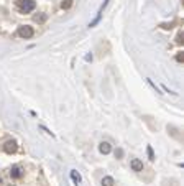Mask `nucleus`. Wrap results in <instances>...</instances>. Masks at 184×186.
Instances as JSON below:
<instances>
[{
  "mask_svg": "<svg viewBox=\"0 0 184 186\" xmlns=\"http://www.w3.org/2000/svg\"><path fill=\"white\" fill-rule=\"evenodd\" d=\"M36 7L35 0H18V9L22 13H30V12H33Z\"/></svg>",
  "mask_w": 184,
  "mask_h": 186,
  "instance_id": "f257e3e1",
  "label": "nucleus"
},
{
  "mask_svg": "<svg viewBox=\"0 0 184 186\" xmlns=\"http://www.w3.org/2000/svg\"><path fill=\"white\" fill-rule=\"evenodd\" d=\"M33 35H35V30L31 26H28V25H23V26L18 28V36L20 38L30 40V38H33Z\"/></svg>",
  "mask_w": 184,
  "mask_h": 186,
  "instance_id": "f03ea898",
  "label": "nucleus"
},
{
  "mask_svg": "<svg viewBox=\"0 0 184 186\" xmlns=\"http://www.w3.org/2000/svg\"><path fill=\"white\" fill-rule=\"evenodd\" d=\"M3 150H5L7 153H15V152L18 150L17 142H15V140H9V142H5V145H3Z\"/></svg>",
  "mask_w": 184,
  "mask_h": 186,
  "instance_id": "7ed1b4c3",
  "label": "nucleus"
},
{
  "mask_svg": "<svg viewBox=\"0 0 184 186\" xmlns=\"http://www.w3.org/2000/svg\"><path fill=\"white\" fill-rule=\"evenodd\" d=\"M22 175H23V170H22V167L15 165V167H12V168H10V176L13 178V180H17V178H22Z\"/></svg>",
  "mask_w": 184,
  "mask_h": 186,
  "instance_id": "20e7f679",
  "label": "nucleus"
},
{
  "mask_svg": "<svg viewBox=\"0 0 184 186\" xmlns=\"http://www.w3.org/2000/svg\"><path fill=\"white\" fill-rule=\"evenodd\" d=\"M130 167H132L133 171H141V170H143V163H141V160L133 158V160H132V163H130Z\"/></svg>",
  "mask_w": 184,
  "mask_h": 186,
  "instance_id": "39448f33",
  "label": "nucleus"
},
{
  "mask_svg": "<svg viewBox=\"0 0 184 186\" xmlns=\"http://www.w3.org/2000/svg\"><path fill=\"white\" fill-rule=\"evenodd\" d=\"M99 152H100V153H104V155H107V153L112 152V147H110V143H109V142H102V143L99 145Z\"/></svg>",
  "mask_w": 184,
  "mask_h": 186,
  "instance_id": "423d86ee",
  "label": "nucleus"
},
{
  "mask_svg": "<svg viewBox=\"0 0 184 186\" xmlns=\"http://www.w3.org/2000/svg\"><path fill=\"white\" fill-rule=\"evenodd\" d=\"M115 184V181H113L112 176H104V180H102V186H113Z\"/></svg>",
  "mask_w": 184,
  "mask_h": 186,
  "instance_id": "0eeeda50",
  "label": "nucleus"
},
{
  "mask_svg": "<svg viewBox=\"0 0 184 186\" xmlns=\"http://www.w3.org/2000/svg\"><path fill=\"white\" fill-rule=\"evenodd\" d=\"M71 178H72V181H74L76 184L81 183V180H82V178H81V175L76 171V170H71Z\"/></svg>",
  "mask_w": 184,
  "mask_h": 186,
  "instance_id": "6e6552de",
  "label": "nucleus"
},
{
  "mask_svg": "<svg viewBox=\"0 0 184 186\" xmlns=\"http://www.w3.org/2000/svg\"><path fill=\"white\" fill-rule=\"evenodd\" d=\"M72 7V0H63L61 2V9L63 10H68V9H71Z\"/></svg>",
  "mask_w": 184,
  "mask_h": 186,
  "instance_id": "1a4fd4ad",
  "label": "nucleus"
},
{
  "mask_svg": "<svg viewBox=\"0 0 184 186\" xmlns=\"http://www.w3.org/2000/svg\"><path fill=\"white\" fill-rule=\"evenodd\" d=\"M35 22H36V23H44V22H46V15H44V13L35 15Z\"/></svg>",
  "mask_w": 184,
  "mask_h": 186,
  "instance_id": "9d476101",
  "label": "nucleus"
},
{
  "mask_svg": "<svg viewBox=\"0 0 184 186\" xmlns=\"http://www.w3.org/2000/svg\"><path fill=\"white\" fill-rule=\"evenodd\" d=\"M146 153H148V158H150L151 161H154V158H156V156H154V152H153V148H151L150 145L146 147Z\"/></svg>",
  "mask_w": 184,
  "mask_h": 186,
  "instance_id": "9b49d317",
  "label": "nucleus"
},
{
  "mask_svg": "<svg viewBox=\"0 0 184 186\" xmlns=\"http://www.w3.org/2000/svg\"><path fill=\"white\" fill-rule=\"evenodd\" d=\"M115 156H117V158H122V156H123V150H122V148H117V150H115Z\"/></svg>",
  "mask_w": 184,
  "mask_h": 186,
  "instance_id": "f8f14e48",
  "label": "nucleus"
},
{
  "mask_svg": "<svg viewBox=\"0 0 184 186\" xmlns=\"http://www.w3.org/2000/svg\"><path fill=\"white\" fill-rule=\"evenodd\" d=\"M181 38H182V33H179V35H178V43H182Z\"/></svg>",
  "mask_w": 184,
  "mask_h": 186,
  "instance_id": "ddd939ff",
  "label": "nucleus"
},
{
  "mask_svg": "<svg viewBox=\"0 0 184 186\" xmlns=\"http://www.w3.org/2000/svg\"><path fill=\"white\" fill-rule=\"evenodd\" d=\"M0 181H2V178H0Z\"/></svg>",
  "mask_w": 184,
  "mask_h": 186,
  "instance_id": "4468645a",
  "label": "nucleus"
}]
</instances>
